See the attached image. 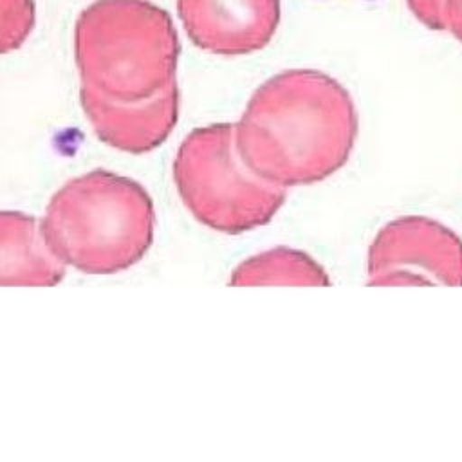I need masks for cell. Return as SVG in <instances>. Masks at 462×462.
I'll list each match as a JSON object with an SVG mask.
<instances>
[{"instance_id": "1", "label": "cell", "mask_w": 462, "mask_h": 462, "mask_svg": "<svg viewBox=\"0 0 462 462\" xmlns=\"http://www.w3.org/2000/svg\"><path fill=\"white\" fill-rule=\"evenodd\" d=\"M356 137L352 96L337 79L310 69L283 70L263 81L235 123L242 161L285 189L336 173Z\"/></svg>"}, {"instance_id": "2", "label": "cell", "mask_w": 462, "mask_h": 462, "mask_svg": "<svg viewBox=\"0 0 462 462\" xmlns=\"http://www.w3.org/2000/svg\"><path fill=\"white\" fill-rule=\"evenodd\" d=\"M40 222L47 244L67 267L116 274L148 253L155 209L139 182L94 170L63 184Z\"/></svg>"}, {"instance_id": "3", "label": "cell", "mask_w": 462, "mask_h": 462, "mask_svg": "<svg viewBox=\"0 0 462 462\" xmlns=\"http://www.w3.org/2000/svg\"><path fill=\"white\" fill-rule=\"evenodd\" d=\"M173 180L189 213L226 235L265 226L287 197L285 188L262 179L242 161L235 123L193 130L177 150Z\"/></svg>"}, {"instance_id": "4", "label": "cell", "mask_w": 462, "mask_h": 462, "mask_svg": "<svg viewBox=\"0 0 462 462\" xmlns=\"http://www.w3.org/2000/svg\"><path fill=\"white\" fill-rule=\"evenodd\" d=\"M368 285H462V240L428 217H401L374 238Z\"/></svg>"}, {"instance_id": "5", "label": "cell", "mask_w": 462, "mask_h": 462, "mask_svg": "<svg viewBox=\"0 0 462 462\" xmlns=\"http://www.w3.org/2000/svg\"><path fill=\"white\" fill-rule=\"evenodd\" d=\"M191 40L218 56L263 49L282 20L280 0H180Z\"/></svg>"}, {"instance_id": "6", "label": "cell", "mask_w": 462, "mask_h": 462, "mask_svg": "<svg viewBox=\"0 0 462 462\" xmlns=\"http://www.w3.org/2000/svg\"><path fill=\"white\" fill-rule=\"evenodd\" d=\"M177 87L141 103L88 101V112L99 137L123 152L144 153L157 148L177 121Z\"/></svg>"}, {"instance_id": "7", "label": "cell", "mask_w": 462, "mask_h": 462, "mask_svg": "<svg viewBox=\"0 0 462 462\" xmlns=\"http://www.w3.org/2000/svg\"><path fill=\"white\" fill-rule=\"evenodd\" d=\"M67 265L54 254L32 215L0 211V285L52 287Z\"/></svg>"}, {"instance_id": "8", "label": "cell", "mask_w": 462, "mask_h": 462, "mask_svg": "<svg viewBox=\"0 0 462 462\" xmlns=\"http://www.w3.org/2000/svg\"><path fill=\"white\" fill-rule=\"evenodd\" d=\"M325 269L303 251L274 247L244 260L231 273V285H327Z\"/></svg>"}, {"instance_id": "9", "label": "cell", "mask_w": 462, "mask_h": 462, "mask_svg": "<svg viewBox=\"0 0 462 462\" xmlns=\"http://www.w3.org/2000/svg\"><path fill=\"white\" fill-rule=\"evenodd\" d=\"M411 14L431 31H448L462 43V0H406Z\"/></svg>"}]
</instances>
